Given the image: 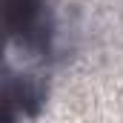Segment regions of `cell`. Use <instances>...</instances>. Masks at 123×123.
<instances>
[{"instance_id":"1","label":"cell","mask_w":123,"mask_h":123,"mask_svg":"<svg viewBox=\"0 0 123 123\" xmlns=\"http://www.w3.org/2000/svg\"><path fill=\"white\" fill-rule=\"evenodd\" d=\"M57 52L52 0H0V69L46 63Z\"/></svg>"},{"instance_id":"2","label":"cell","mask_w":123,"mask_h":123,"mask_svg":"<svg viewBox=\"0 0 123 123\" xmlns=\"http://www.w3.org/2000/svg\"><path fill=\"white\" fill-rule=\"evenodd\" d=\"M46 103V86L26 69H0V120L37 117Z\"/></svg>"}]
</instances>
